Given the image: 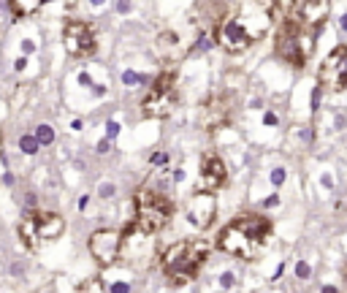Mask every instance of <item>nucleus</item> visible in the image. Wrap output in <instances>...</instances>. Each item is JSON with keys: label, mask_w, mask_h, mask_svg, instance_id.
<instances>
[{"label": "nucleus", "mask_w": 347, "mask_h": 293, "mask_svg": "<svg viewBox=\"0 0 347 293\" xmlns=\"http://www.w3.org/2000/svg\"><path fill=\"white\" fill-rule=\"evenodd\" d=\"M271 239V223L263 215H241L228 223L217 236V247L233 258L253 261L260 255L266 242Z\"/></svg>", "instance_id": "nucleus-1"}, {"label": "nucleus", "mask_w": 347, "mask_h": 293, "mask_svg": "<svg viewBox=\"0 0 347 293\" xmlns=\"http://www.w3.org/2000/svg\"><path fill=\"white\" fill-rule=\"evenodd\" d=\"M209 258V244L204 242H177L163 252V271L168 274V280L174 285H185V282L195 280L201 271V266Z\"/></svg>", "instance_id": "nucleus-2"}, {"label": "nucleus", "mask_w": 347, "mask_h": 293, "mask_svg": "<svg viewBox=\"0 0 347 293\" xmlns=\"http://www.w3.org/2000/svg\"><path fill=\"white\" fill-rule=\"evenodd\" d=\"M136 217H133V228L144 236H155L171 223L174 217V201L168 195H163L160 190L141 188L133 198Z\"/></svg>", "instance_id": "nucleus-3"}, {"label": "nucleus", "mask_w": 347, "mask_h": 293, "mask_svg": "<svg viewBox=\"0 0 347 293\" xmlns=\"http://www.w3.org/2000/svg\"><path fill=\"white\" fill-rule=\"evenodd\" d=\"M315 44H318L315 30L304 27L301 22H293V19H285V24L277 33V54L293 68H304L306 60L312 57Z\"/></svg>", "instance_id": "nucleus-4"}, {"label": "nucleus", "mask_w": 347, "mask_h": 293, "mask_svg": "<svg viewBox=\"0 0 347 293\" xmlns=\"http://www.w3.org/2000/svg\"><path fill=\"white\" fill-rule=\"evenodd\" d=\"M65 231V220L54 212H27L19 220V239L30 252H36L44 242L57 239Z\"/></svg>", "instance_id": "nucleus-5"}, {"label": "nucleus", "mask_w": 347, "mask_h": 293, "mask_svg": "<svg viewBox=\"0 0 347 293\" xmlns=\"http://www.w3.org/2000/svg\"><path fill=\"white\" fill-rule=\"evenodd\" d=\"M177 71H163L158 79L152 82L147 98L141 100V112L144 117L152 120H165L174 114L177 109Z\"/></svg>", "instance_id": "nucleus-6"}, {"label": "nucleus", "mask_w": 347, "mask_h": 293, "mask_svg": "<svg viewBox=\"0 0 347 293\" xmlns=\"http://www.w3.org/2000/svg\"><path fill=\"white\" fill-rule=\"evenodd\" d=\"M260 33H263V30L250 27L244 14H231V17H225L223 22H220L214 38H217V44L223 49H228V52H244Z\"/></svg>", "instance_id": "nucleus-7"}, {"label": "nucleus", "mask_w": 347, "mask_h": 293, "mask_svg": "<svg viewBox=\"0 0 347 293\" xmlns=\"http://www.w3.org/2000/svg\"><path fill=\"white\" fill-rule=\"evenodd\" d=\"M318 84L325 93H345L347 90V47H334L318 71Z\"/></svg>", "instance_id": "nucleus-8"}, {"label": "nucleus", "mask_w": 347, "mask_h": 293, "mask_svg": "<svg viewBox=\"0 0 347 293\" xmlns=\"http://www.w3.org/2000/svg\"><path fill=\"white\" fill-rule=\"evenodd\" d=\"M122 239H125L122 231H117V228H98V231H93L87 247H90V255L95 258V264H100V266L117 264L119 252H122Z\"/></svg>", "instance_id": "nucleus-9"}, {"label": "nucleus", "mask_w": 347, "mask_h": 293, "mask_svg": "<svg viewBox=\"0 0 347 293\" xmlns=\"http://www.w3.org/2000/svg\"><path fill=\"white\" fill-rule=\"evenodd\" d=\"M63 44H65V52L71 57H90L98 47V35L95 30L90 27L87 22H68L63 30Z\"/></svg>", "instance_id": "nucleus-10"}, {"label": "nucleus", "mask_w": 347, "mask_h": 293, "mask_svg": "<svg viewBox=\"0 0 347 293\" xmlns=\"http://www.w3.org/2000/svg\"><path fill=\"white\" fill-rule=\"evenodd\" d=\"M201 190H220L228 182V166H225V160L220 158V155H204L201 158Z\"/></svg>", "instance_id": "nucleus-11"}, {"label": "nucleus", "mask_w": 347, "mask_h": 293, "mask_svg": "<svg viewBox=\"0 0 347 293\" xmlns=\"http://www.w3.org/2000/svg\"><path fill=\"white\" fill-rule=\"evenodd\" d=\"M214 209H217V201H214L212 190H201V193H195L193 198H190V209H187L190 225H195V228H206V225L212 223Z\"/></svg>", "instance_id": "nucleus-12"}, {"label": "nucleus", "mask_w": 347, "mask_h": 293, "mask_svg": "<svg viewBox=\"0 0 347 293\" xmlns=\"http://www.w3.org/2000/svg\"><path fill=\"white\" fill-rule=\"evenodd\" d=\"M204 128L206 130H214L220 128V125L228 122V103H225V98H212L209 103L204 106Z\"/></svg>", "instance_id": "nucleus-13"}, {"label": "nucleus", "mask_w": 347, "mask_h": 293, "mask_svg": "<svg viewBox=\"0 0 347 293\" xmlns=\"http://www.w3.org/2000/svg\"><path fill=\"white\" fill-rule=\"evenodd\" d=\"M44 0H8V6L17 17H30V14H36L41 8Z\"/></svg>", "instance_id": "nucleus-14"}, {"label": "nucleus", "mask_w": 347, "mask_h": 293, "mask_svg": "<svg viewBox=\"0 0 347 293\" xmlns=\"http://www.w3.org/2000/svg\"><path fill=\"white\" fill-rule=\"evenodd\" d=\"M38 146H41V141H38L36 136H22V139H19V149L27 152V155H36Z\"/></svg>", "instance_id": "nucleus-15"}, {"label": "nucleus", "mask_w": 347, "mask_h": 293, "mask_svg": "<svg viewBox=\"0 0 347 293\" xmlns=\"http://www.w3.org/2000/svg\"><path fill=\"white\" fill-rule=\"evenodd\" d=\"M36 139L41 141L44 146H46V144H52V141H54V130L49 128V125H41V128L36 130Z\"/></svg>", "instance_id": "nucleus-16"}, {"label": "nucleus", "mask_w": 347, "mask_h": 293, "mask_svg": "<svg viewBox=\"0 0 347 293\" xmlns=\"http://www.w3.org/2000/svg\"><path fill=\"white\" fill-rule=\"evenodd\" d=\"M296 277H299V280H309L312 277V269H309L306 261H299V264H296Z\"/></svg>", "instance_id": "nucleus-17"}, {"label": "nucleus", "mask_w": 347, "mask_h": 293, "mask_svg": "<svg viewBox=\"0 0 347 293\" xmlns=\"http://www.w3.org/2000/svg\"><path fill=\"white\" fill-rule=\"evenodd\" d=\"M79 291H106V285H103L100 280H87V282L79 285Z\"/></svg>", "instance_id": "nucleus-18"}, {"label": "nucleus", "mask_w": 347, "mask_h": 293, "mask_svg": "<svg viewBox=\"0 0 347 293\" xmlns=\"http://www.w3.org/2000/svg\"><path fill=\"white\" fill-rule=\"evenodd\" d=\"M282 182H285V169H274V171H271V185L279 188Z\"/></svg>", "instance_id": "nucleus-19"}, {"label": "nucleus", "mask_w": 347, "mask_h": 293, "mask_svg": "<svg viewBox=\"0 0 347 293\" xmlns=\"http://www.w3.org/2000/svg\"><path fill=\"white\" fill-rule=\"evenodd\" d=\"M149 163H155V166H160V163H168V155H165V152H155L152 158H149Z\"/></svg>", "instance_id": "nucleus-20"}, {"label": "nucleus", "mask_w": 347, "mask_h": 293, "mask_svg": "<svg viewBox=\"0 0 347 293\" xmlns=\"http://www.w3.org/2000/svg\"><path fill=\"white\" fill-rule=\"evenodd\" d=\"M122 82H125V84H136V82H141V79H139V73H130V71H128Z\"/></svg>", "instance_id": "nucleus-21"}, {"label": "nucleus", "mask_w": 347, "mask_h": 293, "mask_svg": "<svg viewBox=\"0 0 347 293\" xmlns=\"http://www.w3.org/2000/svg\"><path fill=\"white\" fill-rule=\"evenodd\" d=\"M263 122L274 128V125H277V114H271V112H269V114H266V117H263Z\"/></svg>", "instance_id": "nucleus-22"}, {"label": "nucleus", "mask_w": 347, "mask_h": 293, "mask_svg": "<svg viewBox=\"0 0 347 293\" xmlns=\"http://www.w3.org/2000/svg\"><path fill=\"white\" fill-rule=\"evenodd\" d=\"M339 24H342V30H345V33H347V11H345V14H342V17H339Z\"/></svg>", "instance_id": "nucleus-23"}, {"label": "nucleus", "mask_w": 347, "mask_h": 293, "mask_svg": "<svg viewBox=\"0 0 347 293\" xmlns=\"http://www.w3.org/2000/svg\"><path fill=\"white\" fill-rule=\"evenodd\" d=\"M255 3H260V6H274V0H255Z\"/></svg>", "instance_id": "nucleus-24"}, {"label": "nucleus", "mask_w": 347, "mask_h": 293, "mask_svg": "<svg viewBox=\"0 0 347 293\" xmlns=\"http://www.w3.org/2000/svg\"><path fill=\"white\" fill-rule=\"evenodd\" d=\"M0 144H3V133H0Z\"/></svg>", "instance_id": "nucleus-25"}]
</instances>
